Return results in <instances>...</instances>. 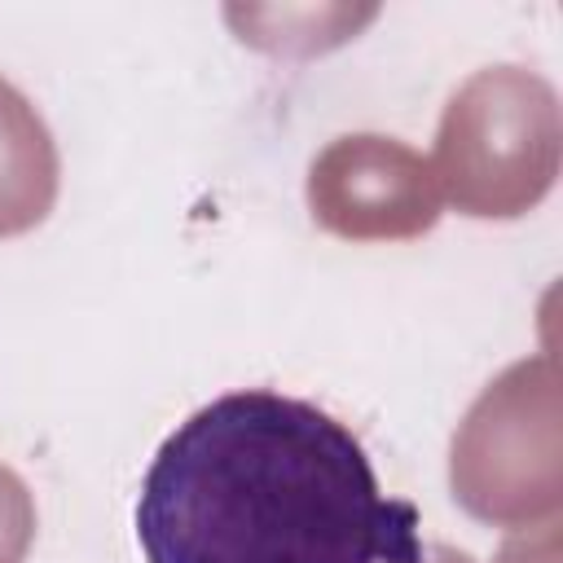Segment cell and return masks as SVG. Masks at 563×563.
Wrapping results in <instances>:
<instances>
[{
	"instance_id": "obj_1",
	"label": "cell",
	"mask_w": 563,
	"mask_h": 563,
	"mask_svg": "<svg viewBox=\"0 0 563 563\" xmlns=\"http://www.w3.org/2000/svg\"><path fill=\"white\" fill-rule=\"evenodd\" d=\"M145 563H422L418 510L312 400L242 387L198 405L136 493Z\"/></svg>"
}]
</instances>
